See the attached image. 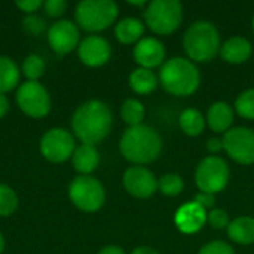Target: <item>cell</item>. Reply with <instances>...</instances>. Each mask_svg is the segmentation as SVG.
<instances>
[{"label":"cell","mask_w":254,"mask_h":254,"mask_svg":"<svg viewBox=\"0 0 254 254\" xmlns=\"http://www.w3.org/2000/svg\"><path fill=\"white\" fill-rule=\"evenodd\" d=\"M9 110V101L4 94H0V119L7 113Z\"/></svg>","instance_id":"obj_37"},{"label":"cell","mask_w":254,"mask_h":254,"mask_svg":"<svg viewBox=\"0 0 254 254\" xmlns=\"http://www.w3.org/2000/svg\"><path fill=\"white\" fill-rule=\"evenodd\" d=\"M183 48L190 60L211 61L220 52V33L210 21L193 22L183 36Z\"/></svg>","instance_id":"obj_4"},{"label":"cell","mask_w":254,"mask_h":254,"mask_svg":"<svg viewBox=\"0 0 254 254\" xmlns=\"http://www.w3.org/2000/svg\"><path fill=\"white\" fill-rule=\"evenodd\" d=\"M16 103L25 115L36 119L46 116L51 110L49 94L39 82H24L16 92Z\"/></svg>","instance_id":"obj_9"},{"label":"cell","mask_w":254,"mask_h":254,"mask_svg":"<svg viewBox=\"0 0 254 254\" xmlns=\"http://www.w3.org/2000/svg\"><path fill=\"white\" fill-rule=\"evenodd\" d=\"M207 150L210 153H219L220 150H223V141H222V138H210L207 141Z\"/></svg>","instance_id":"obj_36"},{"label":"cell","mask_w":254,"mask_h":254,"mask_svg":"<svg viewBox=\"0 0 254 254\" xmlns=\"http://www.w3.org/2000/svg\"><path fill=\"white\" fill-rule=\"evenodd\" d=\"M79 39V28L68 19H60L54 22L48 30V42L51 48L60 55L68 54L77 48L80 43Z\"/></svg>","instance_id":"obj_13"},{"label":"cell","mask_w":254,"mask_h":254,"mask_svg":"<svg viewBox=\"0 0 254 254\" xmlns=\"http://www.w3.org/2000/svg\"><path fill=\"white\" fill-rule=\"evenodd\" d=\"M158 76L147 68H137L131 73L129 76V86L135 94L140 95H147L152 94L158 88Z\"/></svg>","instance_id":"obj_22"},{"label":"cell","mask_w":254,"mask_h":254,"mask_svg":"<svg viewBox=\"0 0 254 254\" xmlns=\"http://www.w3.org/2000/svg\"><path fill=\"white\" fill-rule=\"evenodd\" d=\"M134 58L141 68H156L165 60V46L156 37H143L134 48Z\"/></svg>","instance_id":"obj_15"},{"label":"cell","mask_w":254,"mask_h":254,"mask_svg":"<svg viewBox=\"0 0 254 254\" xmlns=\"http://www.w3.org/2000/svg\"><path fill=\"white\" fill-rule=\"evenodd\" d=\"M80 61L88 67H100L110 58V43L101 36H88L77 46Z\"/></svg>","instance_id":"obj_14"},{"label":"cell","mask_w":254,"mask_h":254,"mask_svg":"<svg viewBox=\"0 0 254 254\" xmlns=\"http://www.w3.org/2000/svg\"><path fill=\"white\" fill-rule=\"evenodd\" d=\"M71 128L82 144L95 146L103 141L112 129V112L106 103L89 100L74 112Z\"/></svg>","instance_id":"obj_1"},{"label":"cell","mask_w":254,"mask_h":254,"mask_svg":"<svg viewBox=\"0 0 254 254\" xmlns=\"http://www.w3.org/2000/svg\"><path fill=\"white\" fill-rule=\"evenodd\" d=\"M195 182L204 193H219L229 182V167L225 159L219 156L204 158L195 173Z\"/></svg>","instance_id":"obj_8"},{"label":"cell","mask_w":254,"mask_h":254,"mask_svg":"<svg viewBox=\"0 0 254 254\" xmlns=\"http://www.w3.org/2000/svg\"><path fill=\"white\" fill-rule=\"evenodd\" d=\"M19 83V68L9 57L0 55V94H6Z\"/></svg>","instance_id":"obj_24"},{"label":"cell","mask_w":254,"mask_h":254,"mask_svg":"<svg viewBox=\"0 0 254 254\" xmlns=\"http://www.w3.org/2000/svg\"><path fill=\"white\" fill-rule=\"evenodd\" d=\"M22 73L28 80L37 82V79L42 77L43 73H45V61H43V58L40 55H37V54L28 55L22 63Z\"/></svg>","instance_id":"obj_26"},{"label":"cell","mask_w":254,"mask_h":254,"mask_svg":"<svg viewBox=\"0 0 254 254\" xmlns=\"http://www.w3.org/2000/svg\"><path fill=\"white\" fill-rule=\"evenodd\" d=\"M16 6L22 10V12H27V13H33V12H36L39 7H42L43 6V1L42 0H18L16 1Z\"/></svg>","instance_id":"obj_35"},{"label":"cell","mask_w":254,"mask_h":254,"mask_svg":"<svg viewBox=\"0 0 254 254\" xmlns=\"http://www.w3.org/2000/svg\"><path fill=\"white\" fill-rule=\"evenodd\" d=\"M124 186L129 195L138 199L150 198L159 188V182L155 174L144 167H129L124 173Z\"/></svg>","instance_id":"obj_12"},{"label":"cell","mask_w":254,"mask_h":254,"mask_svg":"<svg viewBox=\"0 0 254 254\" xmlns=\"http://www.w3.org/2000/svg\"><path fill=\"white\" fill-rule=\"evenodd\" d=\"M207 222V211L199 207L195 201L186 202L182 205L174 216V223L177 229L183 234H196L199 232Z\"/></svg>","instance_id":"obj_16"},{"label":"cell","mask_w":254,"mask_h":254,"mask_svg":"<svg viewBox=\"0 0 254 254\" xmlns=\"http://www.w3.org/2000/svg\"><path fill=\"white\" fill-rule=\"evenodd\" d=\"M98 254H125V252L118 246H107L103 250H100Z\"/></svg>","instance_id":"obj_38"},{"label":"cell","mask_w":254,"mask_h":254,"mask_svg":"<svg viewBox=\"0 0 254 254\" xmlns=\"http://www.w3.org/2000/svg\"><path fill=\"white\" fill-rule=\"evenodd\" d=\"M144 115H146L144 106L135 98H128L121 107V116H122L124 122L128 124L129 127L141 125Z\"/></svg>","instance_id":"obj_25"},{"label":"cell","mask_w":254,"mask_h":254,"mask_svg":"<svg viewBox=\"0 0 254 254\" xmlns=\"http://www.w3.org/2000/svg\"><path fill=\"white\" fill-rule=\"evenodd\" d=\"M22 27L27 33L33 36H39L45 31V22L36 15H28L22 19Z\"/></svg>","instance_id":"obj_31"},{"label":"cell","mask_w":254,"mask_h":254,"mask_svg":"<svg viewBox=\"0 0 254 254\" xmlns=\"http://www.w3.org/2000/svg\"><path fill=\"white\" fill-rule=\"evenodd\" d=\"M121 155L137 165L150 164L156 161L162 150V140L159 134L149 125L129 127L121 137Z\"/></svg>","instance_id":"obj_2"},{"label":"cell","mask_w":254,"mask_h":254,"mask_svg":"<svg viewBox=\"0 0 254 254\" xmlns=\"http://www.w3.org/2000/svg\"><path fill=\"white\" fill-rule=\"evenodd\" d=\"M252 25H253V31H254V16H253V24H252Z\"/></svg>","instance_id":"obj_42"},{"label":"cell","mask_w":254,"mask_h":254,"mask_svg":"<svg viewBox=\"0 0 254 254\" xmlns=\"http://www.w3.org/2000/svg\"><path fill=\"white\" fill-rule=\"evenodd\" d=\"M159 82L168 94L176 97H189L199 88L201 74L195 63L190 60L173 57L161 65Z\"/></svg>","instance_id":"obj_3"},{"label":"cell","mask_w":254,"mask_h":254,"mask_svg":"<svg viewBox=\"0 0 254 254\" xmlns=\"http://www.w3.org/2000/svg\"><path fill=\"white\" fill-rule=\"evenodd\" d=\"M234 122V112L232 107L225 101H217L211 104L207 113V124L211 131L217 134H225L231 129Z\"/></svg>","instance_id":"obj_18"},{"label":"cell","mask_w":254,"mask_h":254,"mask_svg":"<svg viewBox=\"0 0 254 254\" xmlns=\"http://www.w3.org/2000/svg\"><path fill=\"white\" fill-rule=\"evenodd\" d=\"M131 254H159V252H156L152 247H146L144 246V247H137Z\"/></svg>","instance_id":"obj_39"},{"label":"cell","mask_w":254,"mask_h":254,"mask_svg":"<svg viewBox=\"0 0 254 254\" xmlns=\"http://www.w3.org/2000/svg\"><path fill=\"white\" fill-rule=\"evenodd\" d=\"M67 9V3L65 0H46L43 1V10L48 16L57 18L61 16Z\"/></svg>","instance_id":"obj_33"},{"label":"cell","mask_w":254,"mask_h":254,"mask_svg":"<svg viewBox=\"0 0 254 254\" xmlns=\"http://www.w3.org/2000/svg\"><path fill=\"white\" fill-rule=\"evenodd\" d=\"M119 9L113 0H83L76 7L77 24L86 31H101L118 18Z\"/></svg>","instance_id":"obj_6"},{"label":"cell","mask_w":254,"mask_h":254,"mask_svg":"<svg viewBox=\"0 0 254 254\" xmlns=\"http://www.w3.org/2000/svg\"><path fill=\"white\" fill-rule=\"evenodd\" d=\"M18 207V196L12 188L0 183V217H7L13 214Z\"/></svg>","instance_id":"obj_27"},{"label":"cell","mask_w":254,"mask_h":254,"mask_svg":"<svg viewBox=\"0 0 254 254\" xmlns=\"http://www.w3.org/2000/svg\"><path fill=\"white\" fill-rule=\"evenodd\" d=\"M226 229H228V237L237 244L249 246V244L254 243L253 217H247V216L238 217V219L232 220Z\"/></svg>","instance_id":"obj_21"},{"label":"cell","mask_w":254,"mask_h":254,"mask_svg":"<svg viewBox=\"0 0 254 254\" xmlns=\"http://www.w3.org/2000/svg\"><path fill=\"white\" fill-rule=\"evenodd\" d=\"M220 55L226 63L241 64L252 55V43L241 36L229 37L220 48Z\"/></svg>","instance_id":"obj_17"},{"label":"cell","mask_w":254,"mask_h":254,"mask_svg":"<svg viewBox=\"0 0 254 254\" xmlns=\"http://www.w3.org/2000/svg\"><path fill=\"white\" fill-rule=\"evenodd\" d=\"M237 113L249 121H254V89H247L235 100Z\"/></svg>","instance_id":"obj_29"},{"label":"cell","mask_w":254,"mask_h":254,"mask_svg":"<svg viewBox=\"0 0 254 254\" xmlns=\"http://www.w3.org/2000/svg\"><path fill=\"white\" fill-rule=\"evenodd\" d=\"M207 222L210 223L211 228L214 229H223V228H228L229 226V216L225 210H220V208H216V210H211L208 214H207Z\"/></svg>","instance_id":"obj_30"},{"label":"cell","mask_w":254,"mask_h":254,"mask_svg":"<svg viewBox=\"0 0 254 254\" xmlns=\"http://www.w3.org/2000/svg\"><path fill=\"white\" fill-rule=\"evenodd\" d=\"M147 27L159 36L174 33L183 19V6L179 0H153L144 12Z\"/></svg>","instance_id":"obj_5"},{"label":"cell","mask_w":254,"mask_h":254,"mask_svg":"<svg viewBox=\"0 0 254 254\" xmlns=\"http://www.w3.org/2000/svg\"><path fill=\"white\" fill-rule=\"evenodd\" d=\"M71 161H73V167L76 168V171H79L82 176H89L92 171L97 170L100 164V155L95 146L80 144L79 147H76L71 156Z\"/></svg>","instance_id":"obj_19"},{"label":"cell","mask_w":254,"mask_h":254,"mask_svg":"<svg viewBox=\"0 0 254 254\" xmlns=\"http://www.w3.org/2000/svg\"><path fill=\"white\" fill-rule=\"evenodd\" d=\"M180 129L189 137H198L205 129V118L196 109H186L179 116Z\"/></svg>","instance_id":"obj_23"},{"label":"cell","mask_w":254,"mask_h":254,"mask_svg":"<svg viewBox=\"0 0 254 254\" xmlns=\"http://www.w3.org/2000/svg\"><path fill=\"white\" fill-rule=\"evenodd\" d=\"M76 150L74 137L64 128L49 129L40 140V152L51 162H64Z\"/></svg>","instance_id":"obj_11"},{"label":"cell","mask_w":254,"mask_h":254,"mask_svg":"<svg viewBox=\"0 0 254 254\" xmlns=\"http://www.w3.org/2000/svg\"><path fill=\"white\" fill-rule=\"evenodd\" d=\"M3 249H4V240H3V235L0 234V254L3 252Z\"/></svg>","instance_id":"obj_41"},{"label":"cell","mask_w":254,"mask_h":254,"mask_svg":"<svg viewBox=\"0 0 254 254\" xmlns=\"http://www.w3.org/2000/svg\"><path fill=\"white\" fill-rule=\"evenodd\" d=\"M195 202L207 211V210H211V208L214 207V204H216V198H214V195H211V193L199 192V193L195 196Z\"/></svg>","instance_id":"obj_34"},{"label":"cell","mask_w":254,"mask_h":254,"mask_svg":"<svg viewBox=\"0 0 254 254\" xmlns=\"http://www.w3.org/2000/svg\"><path fill=\"white\" fill-rule=\"evenodd\" d=\"M144 34V24L138 18H124L121 19L115 27V36L116 39L124 45H131L135 42H140Z\"/></svg>","instance_id":"obj_20"},{"label":"cell","mask_w":254,"mask_h":254,"mask_svg":"<svg viewBox=\"0 0 254 254\" xmlns=\"http://www.w3.org/2000/svg\"><path fill=\"white\" fill-rule=\"evenodd\" d=\"M129 4H134V6H144L146 4V1L144 0H141V1H128Z\"/></svg>","instance_id":"obj_40"},{"label":"cell","mask_w":254,"mask_h":254,"mask_svg":"<svg viewBox=\"0 0 254 254\" xmlns=\"http://www.w3.org/2000/svg\"><path fill=\"white\" fill-rule=\"evenodd\" d=\"M71 202L85 213L98 211L106 201V190L103 185L91 176L76 177L68 188Z\"/></svg>","instance_id":"obj_7"},{"label":"cell","mask_w":254,"mask_h":254,"mask_svg":"<svg viewBox=\"0 0 254 254\" xmlns=\"http://www.w3.org/2000/svg\"><path fill=\"white\" fill-rule=\"evenodd\" d=\"M198 254H235L234 249L225 241H211L205 244Z\"/></svg>","instance_id":"obj_32"},{"label":"cell","mask_w":254,"mask_h":254,"mask_svg":"<svg viewBox=\"0 0 254 254\" xmlns=\"http://www.w3.org/2000/svg\"><path fill=\"white\" fill-rule=\"evenodd\" d=\"M183 179L179 174L174 173H168L164 174L159 179V190L165 195V196H177L182 193L183 190Z\"/></svg>","instance_id":"obj_28"},{"label":"cell","mask_w":254,"mask_h":254,"mask_svg":"<svg viewBox=\"0 0 254 254\" xmlns=\"http://www.w3.org/2000/svg\"><path fill=\"white\" fill-rule=\"evenodd\" d=\"M223 150L238 164L252 165L254 164V131L250 128H232L225 132Z\"/></svg>","instance_id":"obj_10"}]
</instances>
